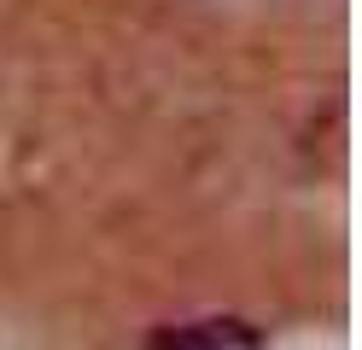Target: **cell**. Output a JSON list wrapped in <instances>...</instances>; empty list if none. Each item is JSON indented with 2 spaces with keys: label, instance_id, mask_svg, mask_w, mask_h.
Instances as JSON below:
<instances>
[{
  "label": "cell",
  "instance_id": "obj_1",
  "mask_svg": "<svg viewBox=\"0 0 362 350\" xmlns=\"http://www.w3.org/2000/svg\"><path fill=\"white\" fill-rule=\"evenodd\" d=\"M245 344H257L245 321H181L146 339V350H245Z\"/></svg>",
  "mask_w": 362,
  "mask_h": 350
}]
</instances>
